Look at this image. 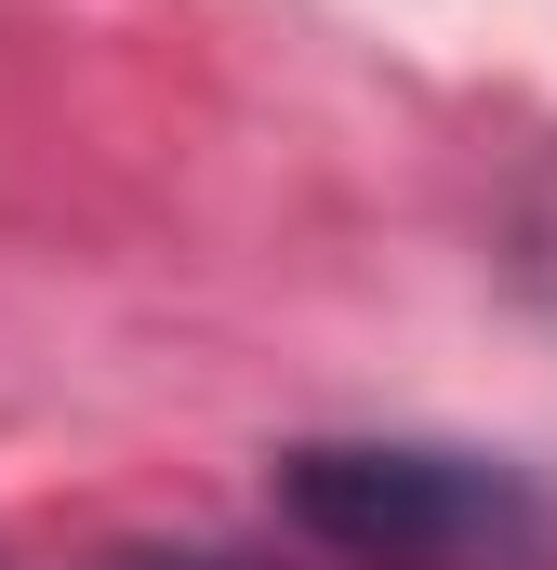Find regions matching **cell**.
<instances>
[{
	"instance_id": "obj_1",
	"label": "cell",
	"mask_w": 557,
	"mask_h": 570,
	"mask_svg": "<svg viewBox=\"0 0 557 570\" xmlns=\"http://www.w3.org/2000/svg\"><path fill=\"white\" fill-rule=\"evenodd\" d=\"M278 518L345 570H557V504L491 451L305 438L278 451Z\"/></svg>"
}]
</instances>
